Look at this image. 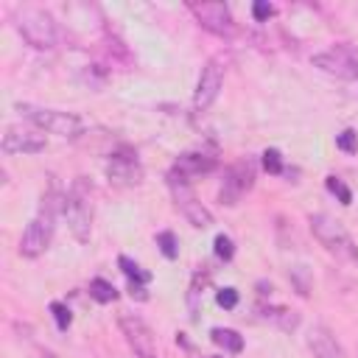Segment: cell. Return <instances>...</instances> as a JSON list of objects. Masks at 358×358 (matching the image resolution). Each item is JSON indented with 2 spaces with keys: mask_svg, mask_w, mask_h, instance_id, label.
<instances>
[{
  "mask_svg": "<svg viewBox=\"0 0 358 358\" xmlns=\"http://www.w3.org/2000/svg\"><path fill=\"white\" fill-rule=\"evenodd\" d=\"M62 204H64V196L56 193V190H50L48 196H42L39 213L28 221V227H25V232L20 238V246H17L22 257L34 260V257H39L50 246L53 229H56V213H62Z\"/></svg>",
  "mask_w": 358,
  "mask_h": 358,
  "instance_id": "1",
  "label": "cell"
},
{
  "mask_svg": "<svg viewBox=\"0 0 358 358\" xmlns=\"http://www.w3.org/2000/svg\"><path fill=\"white\" fill-rule=\"evenodd\" d=\"M14 25H17L20 36L36 50H50L59 42V25H56L53 14L39 6H20L14 11Z\"/></svg>",
  "mask_w": 358,
  "mask_h": 358,
  "instance_id": "2",
  "label": "cell"
},
{
  "mask_svg": "<svg viewBox=\"0 0 358 358\" xmlns=\"http://www.w3.org/2000/svg\"><path fill=\"white\" fill-rule=\"evenodd\" d=\"M308 227H310L313 238H316L330 255H336V257H341V260L358 263V243L352 241V235L344 229L341 221H336V218L327 215V213H310V215H308Z\"/></svg>",
  "mask_w": 358,
  "mask_h": 358,
  "instance_id": "3",
  "label": "cell"
},
{
  "mask_svg": "<svg viewBox=\"0 0 358 358\" xmlns=\"http://www.w3.org/2000/svg\"><path fill=\"white\" fill-rule=\"evenodd\" d=\"M17 112L39 131L59 134V137H78L84 131V120L76 112H62V109H48V106H34V103H17Z\"/></svg>",
  "mask_w": 358,
  "mask_h": 358,
  "instance_id": "4",
  "label": "cell"
},
{
  "mask_svg": "<svg viewBox=\"0 0 358 358\" xmlns=\"http://www.w3.org/2000/svg\"><path fill=\"white\" fill-rule=\"evenodd\" d=\"M62 215L67 218V227H70L73 238L78 243H87L90 235H92V204H90V190H87L84 176H78L73 182V187L64 193Z\"/></svg>",
  "mask_w": 358,
  "mask_h": 358,
  "instance_id": "5",
  "label": "cell"
},
{
  "mask_svg": "<svg viewBox=\"0 0 358 358\" xmlns=\"http://www.w3.org/2000/svg\"><path fill=\"white\" fill-rule=\"evenodd\" d=\"M168 187H171V196H173V204L176 210L187 218V224H193L196 229H207L213 224V213L199 201L190 179L185 173H179L176 168L168 171Z\"/></svg>",
  "mask_w": 358,
  "mask_h": 358,
  "instance_id": "6",
  "label": "cell"
},
{
  "mask_svg": "<svg viewBox=\"0 0 358 358\" xmlns=\"http://www.w3.org/2000/svg\"><path fill=\"white\" fill-rule=\"evenodd\" d=\"M310 62H313V67H319L322 73H327L333 78L358 81V48L350 42H336L327 50L316 53Z\"/></svg>",
  "mask_w": 358,
  "mask_h": 358,
  "instance_id": "7",
  "label": "cell"
},
{
  "mask_svg": "<svg viewBox=\"0 0 358 358\" xmlns=\"http://www.w3.org/2000/svg\"><path fill=\"white\" fill-rule=\"evenodd\" d=\"M255 185V159L249 157H241L238 162H232L227 171H224V179H221V190H218V201L224 207H235Z\"/></svg>",
  "mask_w": 358,
  "mask_h": 358,
  "instance_id": "8",
  "label": "cell"
},
{
  "mask_svg": "<svg viewBox=\"0 0 358 358\" xmlns=\"http://www.w3.org/2000/svg\"><path fill=\"white\" fill-rule=\"evenodd\" d=\"M117 327H120L126 344L131 347V352H134L137 358H162V352H159V347H157L154 330H151L140 316H134V313H120Z\"/></svg>",
  "mask_w": 358,
  "mask_h": 358,
  "instance_id": "9",
  "label": "cell"
},
{
  "mask_svg": "<svg viewBox=\"0 0 358 358\" xmlns=\"http://www.w3.org/2000/svg\"><path fill=\"white\" fill-rule=\"evenodd\" d=\"M221 84H224V56H213L204 62L201 73H199V81H196V92H193V109L196 112H207L218 92H221Z\"/></svg>",
  "mask_w": 358,
  "mask_h": 358,
  "instance_id": "10",
  "label": "cell"
},
{
  "mask_svg": "<svg viewBox=\"0 0 358 358\" xmlns=\"http://www.w3.org/2000/svg\"><path fill=\"white\" fill-rule=\"evenodd\" d=\"M190 14L199 20V25L221 39H232L235 36V20L227 3H187Z\"/></svg>",
  "mask_w": 358,
  "mask_h": 358,
  "instance_id": "11",
  "label": "cell"
},
{
  "mask_svg": "<svg viewBox=\"0 0 358 358\" xmlns=\"http://www.w3.org/2000/svg\"><path fill=\"white\" fill-rule=\"evenodd\" d=\"M106 176L112 185H120V187L140 185L143 182V165H140L134 148L120 145L117 151H112L106 159Z\"/></svg>",
  "mask_w": 358,
  "mask_h": 358,
  "instance_id": "12",
  "label": "cell"
},
{
  "mask_svg": "<svg viewBox=\"0 0 358 358\" xmlns=\"http://www.w3.org/2000/svg\"><path fill=\"white\" fill-rule=\"evenodd\" d=\"M3 151L6 154H39L45 151V134L39 129L8 126L3 134Z\"/></svg>",
  "mask_w": 358,
  "mask_h": 358,
  "instance_id": "13",
  "label": "cell"
},
{
  "mask_svg": "<svg viewBox=\"0 0 358 358\" xmlns=\"http://www.w3.org/2000/svg\"><path fill=\"white\" fill-rule=\"evenodd\" d=\"M308 350L313 352V358H344V347L324 324H313L308 330Z\"/></svg>",
  "mask_w": 358,
  "mask_h": 358,
  "instance_id": "14",
  "label": "cell"
},
{
  "mask_svg": "<svg viewBox=\"0 0 358 358\" xmlns=\"http://www.w3.org/2000/svg\"><path fill=\"white\" fill-rule=\"evenodd\" d=\"M215 165H218V159L213 157V154H204V151H187V154H182L179 159H176V171L179 173H185L187 179H193V176H201V173H210V171H215Z\"/></svg>",
  "mask_w": 358,
  "mask_h": 358,
  "instance_id": "15",
  "label": "cell"
},
{
  "mask_svg": "<svg viewBox=\"0 0 358 358\" xmlns=\"http://www.w3.org/2000/svg\"><path fill=\"white\" fill-rule=\"evenodd\" d=\"M260 313H263V319L268 324L280 327L282 333H294L299 327V313L285 308V305H260Z\"/></svg>",
  "mask_w": 358,
  "mask_h": 358,
  "instance_id": "16",
  "label": "cell"
},
{
  "mask_svg": "<svg viewBox=\"0 0 358 358\" xmlns=\"http://www.w3.org/2000/svg\"><path fill=\"white\" fill-rule=\"evenodd\" d=\"M207 282H210V268H207V266H196L193 280H190V291H187V310H190V319H199L201 294H204V285H207Z\"/></svg>",
  "mask_w": 358,
  "mask_h": 358,
  "instance_id": "17",
  "label": "cell"
},
{
  "mask_svg": "<svg viewBox=\"0 0 358 358\" xmlns=\"http://www.w3.org/2000/svg\"><path fill=\"white\" fill-rule=\"evenodd\" d=\"M210 338H213V344L224 347V350L232 352V355H238V352L243 350V336H241L238 330H232V327H213V330H210Z\"/></svg>",
  "mask_w": 358,
  "mask_h": 358,
  "instance_id": "18",
  "label": "cell"
},
{
  "mask_svg": "<svg viewBox=\"0 0 358 358\" xmlns=\"http://www.w3.org/2000/svg\"><path fill=\"white\" fill-rule=\"evenodd\" d=\"M117 266H120V271L126 274V280H129V282H137V285H148V282H151V271H145L137 260H131V257L120 255V257H117Z\"/></svg>",
  "mask_w": 358,
  "mask_h": 358,
  "instance_id": "19",
  "label": "cell"
},
{
  "mask_svg": "<svg viewBox=\"0 0 358 358\" xmlns=\"http://www.w3.org/2000/svg\"><path fill=\"white\" fill-rule=\"evenodd\" d=\"M90 296H92L95 302H101V305H109V302L117 299V288H115L109 280L95 277V280H90Z\"/></svg>",
  "mask_w": 358,
  "mask_h": 358,
  "instance_id": "20",
  "label": "cell"
},
{
  "mask_svg": "<svg viewBox=\"0 0 358 358\" xmlns=\"http://www.w3.org/2000/svg\"><path fill=\"white\" fill-rule=\"evenodd\" d=\"M288 277H291V282H294V288H296L299 296H308V294H310V288H313V277H310L308 266H294Z\"/></svg>",
  "mask_w": 358,
  "mask_h": 358,
  "instance_id": "21",
  "label": "cell"
},
{
  "mask_svg": "<svg viewBox=\"0 0 358 358\" xmlns=\"http://www.w3.org/2000/svg\"><path fill=\"white\" fill-rule=\"evenodd\" d=\"M157 246H159V252H162L168 260H176V257H179V241H176V235H173L171 229L157 232Z\"/></svg>",
  "mask_w": 358,
  "mask_h": 358,
  "instance_id": "22",
  "label": "cell"
},
{
  "mask_svg": "<svg viewBox=\"0 0 358 358\" xmlns=\"http://www.w3.org/2000/svg\"><path fill=\"white\" fill-rule=\"evenodd\" d=\"M260 162H263V171H268V173H282L285 171V162H282V154L277 151V148H266L263 154H260Z\"/></svg>",
  "mask_w": 358,
  "mask_h": 358,
  "instance_id": "23",
  "label": "cell"
},
{
  "mask_svg": "<svg viewBox=\"0 0 358 358\" xmlns=\"http://www.w3.org/2000/svg\"><path fill=\"white\" fill-rule=\"evenodd\" d=\"M324 185H327V190H330V193H333L344 207H347V204H352V190H350L338 176H333V173H330V176L324 179Z\"/></svg>",
  "mask_w": 358,
  "mask_h": 358,
  "instance_id": "24",
  "label": "cell"
},
{
  "mask_svg": "<svg viewBox=\"0 0 358 358\" xmlns=\"http://www.w3.org/2000/svg\"><path fill=\"white\" fill-rule=\"evenodd\" d=\"M213 249H215V257H218V260H224V263H229V260L235 257V243H232V238H229V235H224V232H218V235H215Z\"/></svg>",
  "mask_w": 358,
  "mask_h": 358,
  "instance_id": "25",
  "label": "cell"
},
{
  "mask_svg": "<svg viewBox=\"0 0 358 358\" xmlns=\"http://www.w3.org/2000/svg\"><path fill=\"white\" fill-rule=\"evenodd\" d=\"M336 148H341L344 154H355L358 151V131L355 129H344L341 134H336Z\"/></svg>",
  "mask_w": 358,
  "mask_h": 358,
  "instance_id": "26",
  "label": "cell"
},
{
  "mask_svg": "<svg viewBox=\"0 0 358 358\" xmlns=\"http://www.w3.org/2000/svg\"><path fill=\"white\" fill-rule=\"evenodd\" d=\"M50 313H53V322H56L59 330H67L73 324V313L64 302H50Z\"/></svg>",
  "mask_w": 358,
  "mask_h": 358,
  "instance_id": "27",
  "label": "cell"
},
{
  "mask_svg": "<svg viewBox=\"0 0 358 358\" xmlns=\"http://www.w3.org/2000/svg\"><path fill=\"white\" fill-rule=\"evenodd\" d=\"M238 299H241V294H238V288H232V285H227V288H218V291H215V302H218L224 310L238 308Z\"/></svg>",
  "mask_w": 358,
  "mask_h": 358,
  "instance_id": "28",
  "label": "cell"
},
{
  "mask_svg": "<svg viewBox=\"0 0 358 358\" xmlns=\"http://www.w3.org/2000/svg\"><path fill=\"white\" fill-rule=\"evenodd\" d=\"M252 17H255V22H268L274 17V6L266 0H257V3H252Z\"/></svg>",
  "mask_w": 358,
  "mask_h": 358,
  "instance_id": "29",
  "label": "cell"
},
{
  "mask_svg": "<svg viewBox=\"0 0 358 358\" xmlns=\"http://www.w3.org/2000/svg\"><path fill=\"white\" fill-rule=\"evenodd\" d=\"M129 294H131L134 299H140V302H145V299H148L145 285H137V282H129Z\"/></svg>",
  "mask_w": 358,
  "mask_h": 358,
  "instance_id": "30",
  "label": "cell"
},
{
  "mask_svg": "<svg viewBox=\"0 0 358 358\" xmlns=\"http://www.w3.org/2000/svg\"><path fill=\"white\" fill-rule=\"evenodd\" d=\"M36 358H56V352H50V350H36Z\"/></svg>",
  "mask_w": 358,
  "mask_h": 358,
  "instance_id": "31",
  "label": "cell"
}]
</instances>
